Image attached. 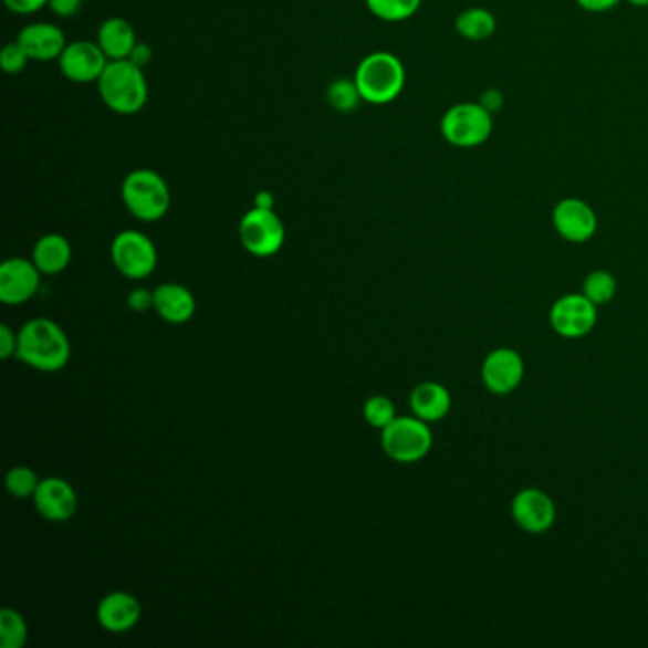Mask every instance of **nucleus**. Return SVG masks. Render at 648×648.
Segmentation results:
<instances>
[{"label":"nucleus","instance_id":"obj_1","mask_svg":"<svg viewBox=\"0 0 648 648\" xmlns=\"http://www.w3.org/2000/svg\"><path fill=\"white\" fill-rule=\"evenodd\" d=\"M15 354L23 364L31 365L39 372H60L61 367L67 365L71 345L60 325L46 317H36L23 325L18 333Z\"/></svg>","mask_w":648,"mask_h":648},{"label":"nucleus","instance_id":"obj_2","mask_svg":"<svg viewBox=\"0 0 648 648\" xmlns=\"http://www.w3.org/2000/svg\"><path fill=\"white\" fill-rule=\"evenodd\" d=\"M102 102L122 116L137 115L149 102V84L145 71L134 61H108L97 81Z\"/></svg>","mask_w":648,"mask_h":648},{"label":"nucleus","instance_id":"obj_3","mask_svg":"<svg viewBox=\"0 0 648 648\" xmlns=\"http://www.w3.org/2000/svg\"><path fill=\"white\" fill-rule=\"evenodd\" d=\"M354 81L365 103L388 105L406 88V67L398 55L373 52L359 61Z\"/></svg>","mask_w":648,"mask_h":648},{"label":"nucleus","instance_id":"obj_4","mask_svg":"<svg viewBox=\"0 0 648 648\" xmlns=\"http://www.w3.org/2000/svg\"><path fill=\"white\" fill-rule=\"evenodd\" d=\"M122 202L139 221L155 223L168 213L171 192L166 179L155 169H134L122 181Z\"/></svg>","mask_w":648,"mask_h":648},{"label":"nucleus","instance_id":"obj_5","mask_svg":"<svg viewBox=\"0 0 648 648\" xmlns=\"http://www.w3.org/2000/svg\"><path fill=\"white\" fill-rule=\"evenodd\" d=\"M441 136L457 149H475L493 134V113L481 103H457L441 118Z\"/></svg>","mask_w":648,"mask_h":648},{"label":"nucleus","instance_id":"obj_6","mask_svg":"<svg viewBox=\"0 0 648 648\" xmlns=\"http://www.w3.org/2000/svg\"><path fill=\"white\" fill-rule=\"evenodd\" d=\"M383 449L396 462H417L425 459L433 446L430 426L419 417H396L383 430Z\"/></svg>","mask_w":648,"mask_h":648},{"label":"nucleus","instance_id":"obj_7","mask_svg":"<svg viewBox=\"0 0 648 648\" xmlns=\"http://www.w3.org/2000/svg\"><path fill=\"white\" fill-rule=\"evenodd\" d=\"M243 250L255 257L276 255L285 242V227L274 210L253 208L242 217L238 227Z\"/></svg>","mask_w":648,"mask_h":648},{"label":"nucleus","instance_id":"obj_8","mask_svg":"<svg viewBox=\"0 0 648 648\" xmlns=\"http://www.w3.org/2000/svg\"><path fill=\"white\" fill-rule=\"evenodd\" d=\"M116 271L132 280H143L155 272L158 263L155 243L137 230H122L111 245Z\"/></svg>","mask_w":648,"mask_h":648},{"label":"nucleus","instance_id":"obj_9","mask_svg":"<svg viewBox=\"0 0 648 648\" xmlns=\"http://www.w3.org/2000/svg\"><path fill=\"white\" fill-rule=\"evenodd\" d=\"M597 324V306L584 293H571L555 301L550 325L560 337H586Z\"/></svg>","mask_w":648,"mask_h":648},{"label":"nucleus","instance_id":"obj_10","mask_svg":"<svg viewBox=\"0 0 648 648\" xmlns=\"http://www.w3.org/2000/svg\"><path fill=\"white\" fill-rule=\"evenodd\" d=\"M525 362L520 352L500 346L487 354L481 364V380L489 393L494 396H508L523 383Z\"/></svg>","mask_w":648,"mask_h":648},{"label":"nucleus","instance_id":"obj_11","mask_svg":"<svg viewBox=\"0 0 648 648\" xmlns=\"http://www.w3.org/2000/svg\"><path fill=\"white\" fill-rule=\"evenodd\" d=\"M512 518L521 531L544 534L554 527L557 510L550 494L536 487H527L513 497Z\"/></svg>","mask_w":648,"mask_h":648},{"label":"nucleus","instance_id":"obj_12","mask_svg":"<svg viewBox=\"0 0 648 648\" xmlns=\"http://www.w3.org/2000/svg\"><path fill=\"white\" fill-rule=\"evenodd\" d=\"M552 223L557 234L571 243H586L597 232L594 208L582 198H563L555 203Z\"/></svg>","mask_w":648,"mask_h":648},{"label":"nucleus","instance_id":"obj_13","mask_svg":"<svg viewBox=\"0 0 648 648\" xmlns=\"http://www.w3.org/2000/svg\"><path fill=\"white\" fill-rule=\"evenodd\" d=\"M107 63V55L103 54L100 44L90 41L69 42L58 60L61 75L76 84L100 81Z\"/></svg>","mask_w":648,"mask_h":648},{"label":"nucleus","instance_id":"obj_14","mask_svg":"<svg viewBox=\"0 0 648 648\" xmlns=\"http://www.w3.org/2000/svg\"><path fill=\"white\" fill-rule=\"evenodd\" d=\"M42 272L28 259H8L0 266V301L10 306L28 303L41 285Z\"/></svg>","mask_w":648,"mask_h":648},{"label":"nucleus","instance_id":"obj_15","mask_svg":"<svg viewBox=\"0 0 648 648\" xmlns=\"http://www.w3.org/2000/svg\"><path fill=\"white\" fill-rule=\"evenodd\" d=\"M15 41L20 42V46L28 52L31 61H41V63L60 60V55L69 44L63 31L54 23H46V21L25 25Z\"/></svg>","mask_w":648,"mask_h":648},{"label":"nucleus","instance_id":"obj_16","mask_svg":"<svg viewBox=\"0 0 648 648\" xmlns=\"http://www.w3.org/2000/svg\"><path fill=\"white\" fill-rule=\"evenodd\" d=\"M33 499L39 513L50 521L71 520L79 506L75 489L61 478L42 480Z\"/></svg>","mask_w":648,"mask_h":648},{"label":"nucleus","instance_id":"obj_17","mask_svg":"<svg viewBox=\"0 0 648 648\" xmlns=\"http://www.w3.org/2000/svg\"><path fill=\"white\" fill-rule=\"evenodd\" d=\"M142 618V605L136 597L126 592H115L103 597L97 607V620L103 629L113 634H124L134 628Z\"/></svg>","mask_w":648,"mask_h":648},{"label":"nucleus","instance_id":"obj_18","mask_svg":"<svg viewBox=\"0 0 648 648\" xmlns=\"http://www.w3.org/2000/svg\"><path fill=\"white\" fill-rule=\"evenodd\" d=\"M97 44L108 61L128 60L136 48L137 34L132 23L124 18H108L97 31Z\"/></svg>","mask_w":648,"mask_h":648},{"label":"nucleus","instance_id":"obj_19","mask_svg":"<svg viewBox=\"0 0 648 648\" xmlns=\"http://www.w3.org/2000/svg\"><path fill=\"white\" fill-rule=\"evenodd\" d=\"M155 311L169 324H185L197 312V301L187 288L163 284L155 290Z\"/></svg>","mask_w":648,"mask_h":648},{"label":"nucleus","instance_id":"obj_20","mask_svg":"<svg viewBox=\"0 0 648 648\" xmlns=\"http://www.w3.org/2000/svg\"><path fill=\"white\" fill-rule=\"evenodd\" d=\"M409 404H411L415 417H419L430 425V422L446 419L451 411L452 399L446 386L430 380V383H422V385L412 388Z\"/></svg>","mask_w":648,"mask_h":648},{"label":"nucleus","instance_id":"obj_21","mask_svg":"<svg viewBox=\"0 0 648 648\" xmlns=\"http://www.w3.org/2000/svg\"><path fill=\"white\" fill-rule=\"evenodd\" d=\"M71 255H73V250H71L67 238L52 232V234H44L34 245L33 263L36 264V269L42 274L54 276V274H60L67 269Z\"/></svg>","mask_w":648,"mask_h":648},{"label":"nucleus","instance_id":"obj_22","mask_svg":"<svg viewBox=\"0 0 648 648\" xmlns=\"http://www.w3.org/2000/svg\"><path fill=\"white\" fill-rule=\"evenodd\" d=\"M454 28H457V33L467 41H487L497 31V18L487 8H468L457 15Z\"/></svg>","mask_w":648,"mask_h":648},{"label":"nucleus","instance_id":"obj_23","mask_svg":"<svg viewBox=\"0 0 648 648\" xmlns=\"http://www.w3.org/2000/svg\"><path fill=\"white\" fill-rule=\"evenodd\" d=\"M365 4L378 20L398 23L417 14L422 0H365Z\"/></svg>","mask_w":648,"mask_h":648},{"label":"nucleus","instance_id":"obj_24","mask_svg":"<svg viewBox=\"0 0 648 648\" xmlns=\"http://www.w3.org/2000/svg\"><path fill=\"white\" fill-rule=\"evenodd\" d=\"M325 97H327L330 107L335 108L338 113H352L359 107V103L364 102L356 81L354 79L351 81L346 76L333 81Z\"/></svg>","mask_w":648,"mask_h":648},{"label":"nucleus","instance_id":"obj_25","mask_svg":"<svg viewBox=\"0 0 648 648\" xmlns=\"http://www.w3.org/2000/svg\"><path fill=\"white\" fill-rule=\"evenodd\" d=\"M28 642V624L14 608L0 610V645L2 648H21Z\"/></svg>","mask_w":648,"mask_h":648},{"label":"nucleus","instance_id":"obj_26","mask_svg":"<svg viewBox=\"0 0 648 648\" xmlns=\"http://www.w3.org/2000/svg\"><path fill=\"white\" fill-rule=\"evenodd\" d=\"M618 284L616 278L608 271L589 272L584 284H582V293L595 304V306H603L615 299Z\"/></svg>","mask_w":648,"mask_h":648},{"label":"nucleus","instance_id":"obj_27","mask_svg":"<svg viewBox=\"0 0 648 648\" xmlns=\"http://www.w3.org/2000/svg\"><path fill=\"white\" fill-rule=\"evenodd\" d=\"M39 485H41V480L36 478V473L31 468L15 467L8 472L7 489L8 493L12 494L14 499L34 497Z\"/></svg>","mask_w":648,"mask_h":648},{"label":"nucleus","instance_id":"obj_28","mask_svg":"<svg viewBox=\"0 0 648 648\" xmlns=\"http://www.w3.org/2000/svg\"><path fill=\"white\" fill-rule=\"evenodd\" d=\"M364 417L369 425L385 430L386 426L396 419V409L393 401L385 396H373L365 401Z\"/></svg>","mask_w":648,"mask_h":648},{"label":"nucleus","instance_id":"obj_29","mask_svg":"<svg viewBox=\"0 0 648 648\" xmlns=\"http://www.w3.org/2000/svg\"><path fill=\"white\" fill-rule=\"evenodd\" d=\"M29 58L28 52L20 46V42H8L7 46L2 48L0 52V67L8 75H20L28 69Z\"/></svg>","mask_w":648,"mask_h":648},{"label":"nucleus","instance_id":"obj_30","mask_svg":"<svg viewBox=\"0 0 648 648\" xmlns=\"http://www.w3.org/2000/svg\"><path fill=\"white\" fill-rule=\"evenodd\" d=\"M4 7L18 15H31L48 7V0H4Z\"/></svg>","mask_w":648,"mask_h":648},{"label":"nucleus","instance_id":"obj_31","mask_svg":"<svg viewBox=\"0 0 648 648\" xmlns=\"http://www.w3.org/2000/svg\"><path fill=\"white\" fill-rule=\"evenodd\" d=\"M82 2H84V0H48V8H50L58 18L69 20V18H73V15L81 12Z\"/></svg>","mask_w":648,"mask_h":648},{"label":"nucleus","instance_id":"obj_32","mask_svg":"<svg viewBox=\"0 0 648 648\" xmlns=\"http://www.w3.org/2000/svg\"><path fill=\"white\" fill-rule=\"evenodd\" d=\"M129 309L136 312H147L150 306H155V291L150 293L149 290H134L128 297Z\"/></svg>","mask_w":648,"mask_h":648},{"label":"nucleus","instance_id":"obj_33","mask_svg":"<svg viewBox=\"0 0 648 648\" xmlns=\"http://www.w3.org/2000/svg\"><path fill=\"white\" fill-rule=\"evenodd\" d=\"M15 352H18V335L8 325H0V358H12Z\"/></svg>","mask_w":648,"mask_h":648},{"label":"nucleus","instance_id":"obj_34","mask_svg":"<svg viewBox=\"0 0 648 648\" xmlns=\"http://www.w3.org/2000/svg\"><path fill=\"white\" fill-rule=\"evenodd\" d=\"M576 2H578V7H581L582 10L592 12V14L608 12V10H613V8L620 4V0H576Z\"/></svg>","mask_w":648,"mask_h":648},{"label":"nucleus","instance_id":"obj_35","mask_svg":"<svg viewBox=\"0 0 648 648\" xmlns=\"http://www.w3.org/2000/svg\"><path fill=\"white\" fill-rule=\"evenodd\" d=\"M129 61H134L136 65L139 67L145 69V65L153 60V50H150L149 44L147 42H137L136 48H134V52L128 58Z\"/></svg>","mask_w":648,"mask_h":648},{"label":"nucleus","instance_id":"obj_36","mask_svg":"<svg viewBox=\"0 0 648 648\" xmlns=\"http://www.w3.org/2000/svg\"><path fill=\"white\" fill-rule=\"evenodd\" d=\"M480 103L483 105V107L489 108L491 113H497V111L500 108V105H502V95H500L499 90H489V92L483 94Z\"/></svg>","mask_w":648,"mask_h":648},{"label":"nucleus","instance_id":"obj_37","mask_svg":"<svg viewBox=\"0 0 648 648\" xmlns=\"http://www.w3.org/2000/svg\"><path fill=\"white\" fill-rule=\"evenodd\" d=\"M253 208H261V210H274V195L269 190H259L255 195V202Z\"/></svg>","mask_w":648,"mask_h":648},{"label":"nucleus","instance_id":"obj_38","mask_svg":"<svg viewBox=\"0 0 648 648\" xmlns=\"http://www.w3.org/2000/svg\"><path fill=\"white\" fill-rule=\"evenodd\" d=\"M631 7L648 8V0H628Z\"/></svg>","mask_w":648,"mask_h":648}]
</instances>
